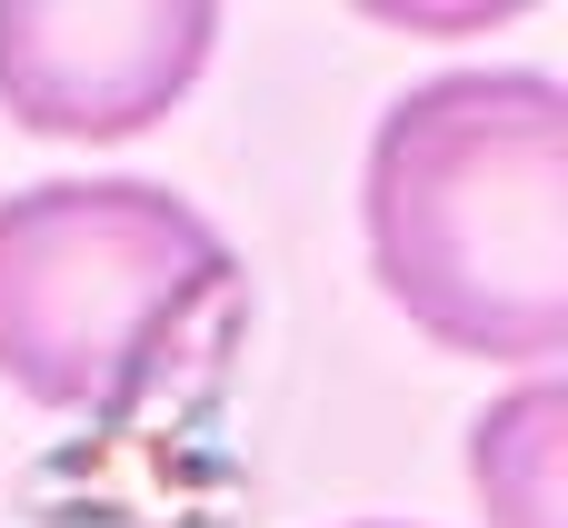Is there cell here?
Masks as SVG:
<instances>
[{
	"label": "cell",
	"instance_id": "obj_1",
	"mask_svg": "<svg viewBox=\"0 0 568 528\" xmlns=\"http://www.w3.org/2000/svg\"><path fill=\"white\" fill-rule=\"evenodd\" d=\"M369 270L469 359L568 349V90L549 70H449L389 100L359 180Z\"/></svg>",
	"mask_w": 568,
	"mask_h": 528
},
{
	"label": "cell",
	"instance_id": "obj_2",
	"mask_svg": "<svg viewBox=\"0 0 568 528\" xmlns=\"http://www.w3.org/2000/svg\"><path fill=\"white\" fill-rule=\"evenodd\" d=\"M230 299V240L160 180H40L0 200V379L30 409H130Z\"/></svg>",
	"mask_w": 568,
	"mask_h": 528
},
{
	"label": "cell",
	"instance_id": "obj_3",
	"mask_svg": "<svg viewBox=\"0 0 568 528\" xmlns=\"http://www.w3.org/2000/svg\"><path fill=\"white\" fill-rule=\"evenodd\" d=\"M200 0H0V110L40 140H130L210 70Z\"/></svg>",
	"mask_w": 568,
	"mask_h": 528
},
{
	"label": "cell",
	"instance_id": "obj_4",
	"mask_svg": "<svg viewBox=\"0 0 568 528\" xmlns=\"http://www.w3.org/2000/svg\"><path fill=\"white\" fill-rule=\"evenodd\" d=\"M559 379H529L469 429V479L499 528H559Z\"/></svg>",
	"mask_w": 568,
	"mask_h": 528
}]
</instances>
